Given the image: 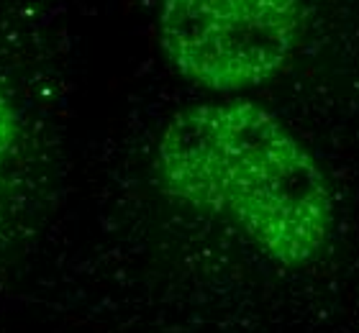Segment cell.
I'll use <instances>...</instances> for the list:
<instances>
[{
	"label": "cell",
	"mask_w": 359,
	"mask_h": 333,
	"mask_svg": "<svg viewBox=\"0 0 359 333\" xmlns=\"http://www.w3.org/2000/svg\"><path fill=\"white\" fill-rule=\"evenodd\" d=\"M18 136H21V118H18V111H15V105L11 103V97L0 90V164L13 154L15 144H18Z\"/></svg>",
	"instance_id": "3"
},
{
	"label": "cell",
	"mask_w": 359,
	"mask_h": 333,
	"mask_svg": "<svg viewBox=\"0 0 359 333\" xmlns=\"http://www.w3.org/2000/svg\"><path fill=\"white\" fill-rule=\"evenodd\" d=\"M167 198L208 213L280 266L329 246L337 203L311 149L262 105L233 97L175 113L154 149Z\"/></svg>",
	"instance_id": "1"
},
{
	"label": "cell",
	"mask_w": 359,
	"mask_h": 333,
	"mask_svg": "<svg viewBox=\"0 0 359 333\" xmlns=\"http://www.w3.org/2000/svg\"><path fill=\"white\" fill-rule=\"evenodd\" d=\"M303 26L306 0H162L157 41L182 80L226 95L275 80Z\"/></svg>",
	"instance_id": "2"
}]
</instances>
